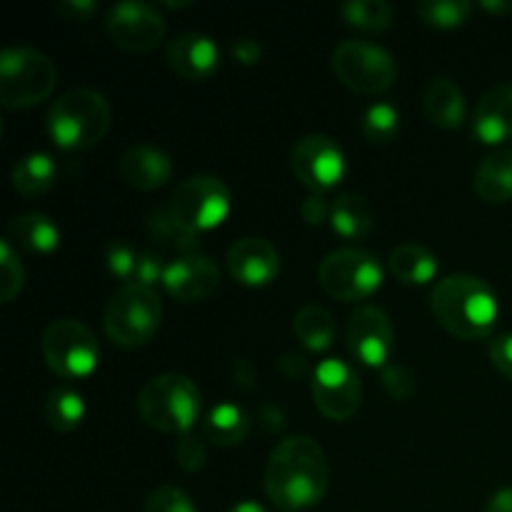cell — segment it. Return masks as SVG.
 Returning a JSON list of instances; mask_svg holds the SVG:
<instances>
[{
	"instance_id": "8fae6325",
	"label": "cell",
	"mask_w": 512,
	"mask_h": 512,
	"mask_svg": "<svg viewBox=\"0 0 512 512\" xmlns=\"http://www.w3.org/2000/svg\"><path fill=\"white\" fill-rule=\"evenodd\" d=\"M313 400L315 408L328 420H350L363 400V383L353 365L345 360L328 358L313 373Z\"/></svg>"
},
{
	"instance_id": "d6986e66",
	"label": "cell",
	"mask_w": 512,
	"mask_h": 512,
	"mask_svg": "<svg viewBox=\"0 0 512 512\" xmlns=\"http://www.w3.org/2000/svg\"><path fill=\"white\" fill-rule=\"evenodd\" d=\"M473 133L483 143L500 145L512 140V85H495L478 103L473 115Z\"/></svg>"
},
{
	"instance_id": "4fadbf2b",
	"label": "cell",
	"mask_w": 512,
	"mask_h": 512,
	"mask_svg": "<svg viewBox=\"0 0 512 512\" xmlns=\"http://www.w3.org/2000/svg\"><path fill=\"white\" fill-rule=\"evenodd\" d=\"M105 25L113 43L128 53H148L165 38L163 15L153 5L138 0L113 5L105 15Z\"/></svg>"
},
{
	"instance_id": "ffe728a7",
	"label": "cell",
	"mask_w": 512,
	"mask_h": 512,
	"mask_svg": "<svg viewBox=\"0 0 512 512\" xmlns=\"http://www.w3.org/2000/svg\"><path fill=\"white\" fill-rule=\"evenodd\" d=\"M423 113L435 128L443 130H455L463 125L465 120V95L460 90V85L455 80L445 78H433L423 88Z\"/></svg>"
},
{
	"instance_id": "8992f818",
	"label": "cell",
	"mask_w": 512,
	"mask_h": 512,
	"mask_svg": "<svg viewBox=\"0 0 512 512\" xmlns=\"http://www.w3.org/2000/svg\"><path fill=\"white\" fill-rule=\"evenodd\" d=\"M58 70L48 55L33 48H8L0 53V103L10 110L33 108L53 95Z\"/></svg>"
},
{
	"instance_id": "d6a6232c",
	"label": "cell",
	"mask_w": 512,
	"mask_h": 512,
	"mask_svg": "<svg viewBox=\"0 0 512 512\" xmlns=\"http://www.w3.org/2000/svg\"><path fill=\"white\" fill-rule=\"evenodd\" d=\"M138 258L140 255L125 240H110L105 245V265H108L110 275H115L118 280H125V283H133L135 280Z\"/></svg>"
},
{
	"instance_id": "277c9868",
	"label": "cell",
	"mask_w": 512,
	"mask_h": 512,
	"mask_svg": "<svg viewBox=\"0 0 512 512\" xmlns=\"http://www.w3.org/2000/svg\"><path fill=\"white\" fill-rule=\"evenodd\" d=\"M113 120L108 98L93 88H73L48 110V130L63 150H85L105 138Z\"/></svg>"
},
{
	"instance_id": "2e32d148",
	"label": "cell",
	"mask_w": 512,
	"mask_h": 512,
	"mask_svg": "<svg viewBox=\"0 0 512 512\" xmlns=\"http://www.w3.org/2000/svg\"><path fill=\"white\" fill-rule=\"evenodd\" d=\"M225 263L230 275L250 288L273 283L275 275L280 273L278 250L265 238H240L238 243L230 245Z\"/></svg>"
},
{
	"instance_id": "ee69618b",
	"label": "cell",
	"mask_w": 512,
	"mask_h": 512,
	"mask_svg": "<svg viewBox=\"0 0 512 512\" xmlns=\"http://www.w3.org/2000/svg\"><path fill=\"white\" fill-rule=\"evenodd\" d=\"M228 512H268V510H265L260 503H255V500H243V503H235Z\"/></svg>"
},
{
	"instance_id": "7bdbcfd3",
	"label": "cell",
	"mask_w": 512,
	"mask_h": 512,
	"mask_svg": "<svg viewBox=\"0 0 512 512\" xmlns=\"http://www.w3.org/2000/svg\"><path fill=\"white\" fill-rule=\"evenodd\" d=\"M485 512H512V488H503L495 495H490Z\"/></svg>"
},
{
	"instance_id": "60d3db41",
	"label": "cell",
	"mask_w": 512,
	"mask_h": 512,
	"mask_svg": "<svg viewBox=\"0 0 512 512\" xmlns=\"http://www.w3.org/2000/svg\"><path fill=\"white\" fill-rule=\"evenodd\" d=\"M93 0H65V3H58V13L63 15L70 23H85V20L93 18L95 13Z\"/></svg>"
},
{
	"instance_id": "ba28073f",
	"label": "cell",
	"mask_w": 512,
	"mask_h": 512,
	"mask_svg": "<svg viewBox=\"0 0 512 512\" xmlns=\"http://www.w3.org/2000/svg\"><path fill=\"white\" fill-rule=\"evenodd\" d=\"M333 73L345 88L360 95H380L398 78V65L385 48L365 40H345L333 50Z\"/></svg>"
},
{
	"instance_id": "603a6c76",
	"label": "cell",
	"mask_w": 512,
	"mask_h": 512,
	"mask_svg": "<svg viewBox=\"0 0 512 512\" xmlns=\"http://www.w3.org/2000/svg\"><path fill=\"white\" fill-rule=\"evenodd\" d=\"M330 225L335 233L348 240L365 238L375 225L373 205L358 193L338 195L333 203V213H330Z\"/></svg>"
},
{
	"instance_id": "9a60e30c",
	"label": "cell",
	"mask_w": 512,
	"mask_h": 512,
	"mask_svg": "<svg viewBox=\"0 0 512 512\" xmlns=\"http://www.w3.org/2000/svg\"><path fill=\"white\" fill-rule=\"evenodd\" d=\"M163 285L175 300H180V303L205 300L210 298L220 285L218 265H215L208 255H180L173 263L165 265Z\"/></svg>"
},
{
	"instance_id": "9c48e42d",
	"label": "cell",
	"mask_w": 512,
	"mask_h": 512,
	"mask_svg": "<svg viewBox=\"0 0 512 512\" xmlns=\"http://www.w3.org/2000/svg\"><path fill=\"white\" fill-rule=\"evenodd\" d=\"M168 213L180 228L193 235L218 228L230 213L228 185L215 175L183 180L170 198Z\"/></svg>"
},
{
	"instance_id": "e0dca14e",
	"label": "cell",
	"mask_w": 512,
	"mask_h": 512,
	"mask_svg": "<svg viewBox=\"0 0 512 512\" xmlns=\"http://www.w3.org/2000/svg\"><path fill=\"white\" fill-rule=\"evenodd\" d=\"M168 63L183 80H208L220 68V48L210 35L185 33L168 45Z\"/></svg>"
},
{
	"instance_id": "d590c367",
	"label": "cell",
	"mask_w": 512,
	"mask_h": 512,
	"mask_svg": "<svg viewBox=\"0 0 512 512\" xmlns=\"http://www.w3.org/2000/svg\"><path fill=\"white\" fill-rule=\"evenodd\" d=\"M175 458H178V465L188 473H195L205 465V458H208V450H205V443L195 435L185 433L178 438V445H175Z\"/></svg>"
},
{
	"instance_id": "f6af8a7d",
	"label": "cell",
	"mask_w": 512,
	"mask_h": 512,
	"mask_svg": "<svg viewBox=\"0 0 512 512\" xmlns=\"http://www.w3.org/2000/svg\"><path fill=\"white\" fill-rule=\"evenodd\" d=\"M485 10H495V13H508L512 10L510 3H483Z\"/></svg>"
},
{
	"instance_id": "4dcf8cb0",
	"label": "cell",
	"mask_w": 512,
	"mask_h": 512,
	"mask_svg": "<svg viewBox=\"0 0 512 512\" xmlns=\"http://www.w3.org/2000/svg\"><path fill=\"white\" fill-rule=\"evenodd\" d=\"M400 133V113L390 103H375L363 115V135L370 143H390Z\"/></svg>"
},
{
	"instance_id": "d4e9b609",
	"label": "cell",
	"mask_w": 512,
	"mask_h": 512,
	"mask_svg": "<svg viewBox=\"0 0 512 512\" xmlns=\"http://www.w3.org/2000/svg\"><path fill=\"white\" fill-rule=\"evenodd\" d=\"M390 273L405 285H425L438 273V258L418 243H403L390 253Z\"/></svg>"
},
{
	"instance_id": "52a82bcc",
	"label": "cell",
	"mask_w": 512,
	"mask_h": 512,
	"mask_svg": "<svg viewBox=\"0 0 512 512\" xmlns=\"http://www.w3.org/2000/svg\"><path fill=\"white\" fill-rule=\"evenodd\" d=\"M40 350L58 378L63 380H83L95 373L100 360L98 338L88 325L73 318H58L45 328Z\"/></svg>"
},
{
	"instance_id": "7402d4cb",
	"label": "cell",
	"mask_w": 512,
	"mask_h": 512,
	"mask_svg": "<svg viewBox=\"0 0 512 512\" xmlns=\"http://www.w3.org/2000/svg\"><path fill=\"white\" fill-rule=\"evenodd\" d=\"M5 240L30 253H53L60 245V228L43 213H25L10 220Z\"/></svg>"
},
{
	"instance_id": "8d00e7d4",
	"label": "cell",
	"mask_w": 512,
	"mask_h": 512,
	"mask_svg": "<svg viewBox=\"0 0 512 512\" xmlns=\"http://www.w3.org/2000/svg\"><path fill=\"white\" fill-rule=\"evenodd\" d=\"M383 385L395 400H408L415 393V375L405 365H385Z\"/></svg>"
},
{
	"instance_id": "83f0119b",
	"label": "cell",
	"mask_w": 512,
	"mask_h": 512,
	"mask_svg": "<svg viewBox=\"0 0 512 512\" xmlns=\"http://www.w3.org/2000/svg\"><path fill=\"white\" fill-rule=\"evenodd\" d=\"M43 418L58 433H73L85 418V400L70 388H55L43 403Z\"/></svg>"
},
{
	"instance_id": "f546056e",
	"label": "cell",
	"mask_w": 512,
	"mask_h": 512,
	"mask_svg": "<svg viewBox=\"0 0 512 512\" xmlns=\"http://www.w3.org/2000/svg\"><path fill=\"white\" fill-rule=\"evenodd\" d=\"M418 15L430 28H460L473 15V3L468 0H428V3L418 5Z\"/></svg>"
},
{
	"instance_id": "b9f144b4",
	"label": "cell",
	"mask_w": 512,
	"mask_h": 512,
	"mask_svg": "<svg viewBox=\"0 0 512 512\" xmlns=\"http://www.w3.org/2000/svg\"><path fill=\"white\" fill-rule=\"evenodd\" d=\"M233 55L238 63L243 65H255L260 58H263V45L253 38H243V40H235L233 45Z\"/></svg>"
},
{
	"instance_id": "f1b7e54d",
	"label": "cell",
	"mask_w": 512,
	"mask_h": 512,
	"mask_svg": "<svg viewBox=\"0 0 512 512\" xmlns=\"http://www.w3.org/2000/svg\"><path fill=\"white\" fill-rule=\"evenodd\" d=\"M340 15L350 28L365 33H385L393 25V8L385 0H350L340 5Z\"/></svg>"
},
{
	"instance_id": "ab89813d",
	"label": "cell",
	"mask_w": 512,
	"mask_h": 512,
	"mask_svg": "<svg viewBox=\"0 0 512 512\" xmlns=\"http://www.w3.org/2000/svg\"><path fill=\"white\" fill-rule=\"evenodd\" d=\"M300 213L308 220L310 225H323L325 220H330V213H333V205H328V200L323 195H308L300 205Z\"/></svg>"
},
{
	"instance_id": "cb8c5ba5",
	"label": "cell",
	"mask_w": 512,
	"mask_h": 512,
	"mask_svg": "<svg viewBox=\"0 0 512 512\" xmlns=\"http://www.w3.org/2000/svg\"><path fill=\"white\" fill-rule=\"evenodd\" d=\"M205 438L220 448H233L240 445L250 433V418L240 405L223 403L215 405L205 418Z\"/></svg>"
},
{
	"instance_id": "e575fe53",
	"label": "cell",
	"mask_w": 512,
	"mask_h": 512,
	"mask_svg": "<svg viewBox=\"0 0 512 512\" xmlns=\"http://www.w3.org/2000/svg\"><path fill=\"white\" fill-rule=\"evenodd\" d=\"M143 512H198L193 500L175 485H163V488L153 490L150 498L145 500Z\"/></svg>"
},
{
	"instance_id": "6da1fadb",
	"label": "cell",
	"mask_w": 512,
	"mask_h": 512,
	"mask_svg": "<svg viewBox=\"0 0 512 512\" xmlns=\"http://www.w3.org/2000/svg\"><path fill=\"white\" fill-rule=\"evenodd\" d=\"M330 468L325 450L310 435H290L273 450L265 468V493L288 512L308 510L325 498Z\"/></svg>"
},
{
	"instance_id": "7c38bea8",
	"label": "cell",
	"mask_w": 512,
	"mask_h": 512,
	"mask_svg": "<svg viewBox=\"0 0 512 512\" xmlns=\"http://www.w3.org/2000/svg\"><path fill=\"white\" fill-rule=\"evenodd\" d=\"M290 165L300 183L315 195L335 188L345 175V155L340 145L328 135H305L293 145Z\"/></svg>"
},
{
	"instance_id": "3957f363",
	"label": "cell",
	"mask_w": 512,
	"mask_h": 512,
	"mask_svg": "<svg viewBox=\"0 0 512 512\" xmlns=\"http://www.w3.org/2000/svg\"><path fill=\"white\" fill-rule=\"evenodd\" d=\"M203 410L200 388L180 373L150 378L138 393V415L148 428L168 435H185L198 423Z\"/></svg>"
},
{
	"instance_id": "7a4b0ae2",
	"label": "cell",
	"mask_w": 512,
	"mask_h": 512,
	"mask_svg": "<svg viewBox=\"0 0 512 512\" xmlns=\"http://www.w3.org/2000/svg\"><path fill=\"white\" fill-rule=\"evenodd\" d=\"M435 320L453 338L480 340L493 333L500 305L493 288L475 275H448L438 280L430 295Z\"/></svg>"
},
{
	"instance_id": "30bf717a",
	"label": "cell",
	"mask_w": 512,
	"mask_h": 512,
	"mask_svg": "<svg viewBox=\"0 0 512 512\" xmlns=\"http://www.w3.org/2000/svg\"><path fill=\"white\" fill-rule=\"evenodd\" d=\"M318 280L330 298L355 303L370 298L383 285V265L368 250L340 248L325 255Z\"/></svg>"
},
{
	"instance_id": "5b68a950",
	"label": "cell",
	"mask_w": 512,
	"mask_h": 512,
	"mask_svg": "<svg viewBox=\"0 0 512 512\" xmlns=\"http://www.w3.org/2000/svg\"><path fill=\"white\" fill-rule=\"evenodd\" d=\"M105 333L120 348L145 345L163 323V303L155 288L123 283L105 305Z\"/></svg>"
},
{
	"instance_id": "5bb4252c",
	"label": "cell",
	"mask_w": 512,
	"mask_h": 512,
	"mask_svg": "<svg viewBox=\"0 0 512 512\" xmlns=\"http://www.w3.org/2000/svg\"><path fill=\"white\" fill-rule=\"evenodd\" d=\"M345 343L360 363L385 368L395 345V330L388 313L378 305H360L348 320Z\"/></svg>"
},
{
	"instance_id": "484cf974",
	"label": "cell",
	"mask_w": 512,
	"mask_h": 512,
	"mask_svg": "<svg viewBox=\"0 0 512 512\" xmlns=\"http://www.w3.org/2000/svg\"><path fill=\"white\" fill-rule=\"evenodd\" d=\"M293 330H295V338H298L305 348L320 353V350L330 348V343H333L335 320L323 305L308 303L295 313Z\"/></svg>"
},
{
	"instance_id": "4316f807",
	"label": "cell",
	"mask_w": 512,
	"mask_h": 512,
	"mask_svg": "<svg viewBox=\"0 0 512 512\" xmlns=\"http://www.w3.org/2000/svg\"><path fill=\"white\" fill-rule=\"evenodd\" d=\"M55 175H58V165L50 155L45 153H30L23 160H18L13 168V188L20 195H43L53 188Z\"/></svg>"
},
{
	"instance_id": "74e56055",
	"label": "cell",
	"mask_w": 512,
	"mask_h": 512,
	"mask_svg": "<svg viewBox=\"0 0 512 512\" xmlns=\"http://www.w3.org/2000/svg\"><path fill=\"white\" fill-rule=\"evenodd\" d=\"M165 275V265L158 255L153 253H140L138 258V270H135V280L133 283L148 285V288H155L158 283H163Z\"/></svg>"
},
{
	"instance_id": "44dd1931",
	"label": "cell",
	"mask_w": 512,
	"mask_h": 512,
	"mask_svg": "<svg viewBox=\"0 0 512 512\" xmlns=\"http://www.w3.org/2000/svg\"><path fill=\"white\" fill-rule=\"evenodd\" d=\"M473 188L485 203H508L512 200V150L500 148L478 165Z\"/></svg>"
},
{
	"instance_id": "1f68e13d",
	"label": "cell",
	"mask_w": 512,
	"mask_h": 512,
	"mask_svg": "<svg viewBox=\"0 0 512 512\" xmlns=\"http://www.w3.org/2000/svg\"><path fill=\"white\" fill-rule=\"evenodd\" d=\"M25 270L13 250V243L3 240L0 243V303H10L23 288Z\"/></svg>"
},
{
	"instance_id": "ac0fdd59",
	"label": "cell",
	"mask_w": 512,
	"mask_h": 512,
	"mask_svg": "<svg viewBox=\"0 0 512 512\" xmlns=\"http://www.w3.org/2000/svg\"><path fill=\"white\" fill-rule=\"evenodd\" d=\"M118 173L123 183L133 190H158L173 175V163L168 153L153 148V145H133L125 150L118 160Z\"/></svg>"
},
{
	"instance_id": "f35d334b",
	"label": "cell",
	"mask_w": 512,
	"mask_h": 512,
	"mask_svg": "<svg viewBox=\"0 0 512 512\" xmlns=\"http://www.w3.org/2000/svg\"><path fill=\"white\" fill-rule=\"evenodd\" d=\"M490 360H493L498 373H503L505 378L512 380V333L498 335L490 343Z\"/></svg>"
},
{
	"instance_id": "836d02e7",
	"label": "cell",
	"mask_w": 512,
	"mask_h": 512,
	"mask_svg": "<svg viewBox=\"0 0 512 512\" xmlns=\"http://www.w3.org/2000/svg\"><path fill=\"white\" fill-rule=\"evenodd\" d=\"M150 233H153V238H160V240H165V243L180 248L185 255L193 253L195 245H198V235H193V233H188V230L180 228V225L170 218V213L155 215V218L150 220Z\"/></svg>"
}]
</instances>
